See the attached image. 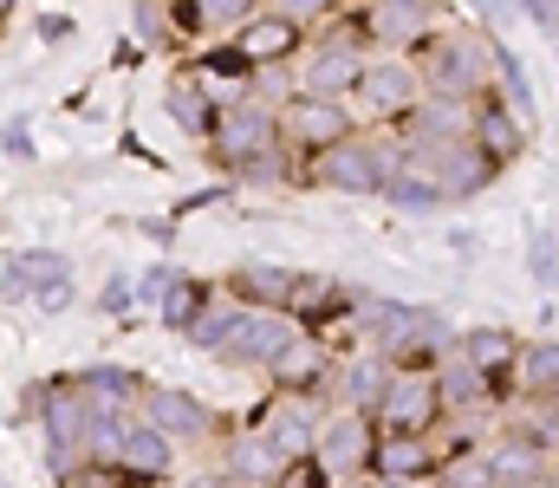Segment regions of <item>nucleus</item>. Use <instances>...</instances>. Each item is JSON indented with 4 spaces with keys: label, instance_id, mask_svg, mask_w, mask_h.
Segmentation results:
<instances>
[{
    "label": "nucleus",
    "instance_id": "f8f14e48",
    "mask_svg": "<svg viewBox=\"0 0 559 488\" xmlns=\"http://www.w3.org/2000/svg\"><path fill=\"white\" fill-rule=\"evenodd\" d=\"M397 378V358L378 352V345H352L338 358V378H332V404H352V410H378L384 391Z\"/></svg>",
    "mask_w": 559,
    "mask_h": 488
},
{
    "label": "nucleus",
    "instance_id": "cd10ccee",
    "mask_svg": "<svg viewBox=\"0 0 559 488\" xmlns=\"http://www.w3.org/2000/svg\"><path fill=\"white\" fill-rule=\"evenodd\" d=\"M384 202H391L397 215H442V209H449V195H442L423 169H397L391 189H384Z\"/></svg>",
    "mask_w": 559,
    "mask_h": 488
},
{
    "label": "nucleus",
    "instance_id": "20e7f679",
    "mask_svg": "<svg viewBox=\"0 0 559 488\" xmlns=\"http://www.w3.org/2000/svg\"><path fill=\"white\" fill-rule=\"evenodd\" d=\"M352 105H358V118H365V124H378V131L404 124V118L423 105L417 59H411V52H371V66H365V79H358Z\"/></svg>",
    "mask_w": 559,
    "mask_h": 488
},
{
    "label": "nucleus",
    "instance_id": "423d86ee",
    "mask_svg": "<svg viewBox=\"0 0 559 488\" xmlns=\"http://www.w3.org/2000/svg\"><path fill=\"white\" fill-rule=\"evenodd\" d=\"M378 443H384L378 410H352V404H338V410L319 424V450H312V456L332 469V483H358V476H371Z\"/></svg>",
    "mask_w": 559,
    "mask_h": 488
},
{
    "label": "nucleus",
    "instance_id": "e433bc0d",
    "mask_svg": "<svg viewBox=\"0 0 559 488\" xmlns=\"http://www.w3.org/2000/svg\"><path fill=\"white\" fill-rule=\"evenodd\" d=\"M0 300H33V274L20 267V254L0 261Z\"/></svg>",
    "mask_w": 559,
    "mask_h": 488
},
{
    "label": "nucleus",
    "instance_id": "a18cd8bd",
    "mask_svg": "<svg viewBox=\"0 0 559 488\" xmlns=\"http://www.w3.org/2000/svg\"><path fill=\"white\" fill-rule=\"evenodd\" d=\"M13 7H20V0H0V20H7V13H13Z\"/></svg>",
    "mask_w": 559,
    "mask_h": 488
},
{
    "label": "nucleus",
    "instance_id": "aec40b11",
    "mask_svg": "<svg viewBox=\"0 0 559 488\" xmlns=\"http://www.w3.org/2000/svg\"><path fill=\"white\" fill-rule=\"evenodd\" d=\"M189 72H202L209 85H235V92H248L254 79H261V59L235 39V33H222L215 46H195V59H189Z\"/></svg>",
    "mask_w": 559,
    "mask_h": 488
},
{
    "label": "nucleus",
    "instance_id": "de8ad7c7",
    "mask_svg": "<svg viewBox=\"0 0 559 488\" xmlns=\"http://www.w3.org/2000/svg\"><path fill=\"white\" fill-rule=\"evenodd\" d=\"M554 59H559V39H554Z\"/></svg>",
    "mask_w": 559,
    "mask_h": 488
},
{
    "label": "nucleus",
    "instance_id": "4be33fe9",
    "mask_svg": "<svg viewBox=\"0 0 559 488\" xmlns=\"http://www.w3.org/2000/svg\"><path fill=\"white\" fill-rule=\"evenodd\" d=\"M222 469H228L235 483H248V488H267V483L280 476V469H286V456L274 450V437H267V430L254 424V430H241V437L228 443V456H222Z\"/></svg>",
    "mask_w": 559,
    "mask_h": 488
},
{
    "label": "nucleus",
    "instance_id": "1a4fd4ad",
    "mask_svg": "<svg viewBox=\"0 0 559 488\" xmlns=\"http://www.w3.org/2000/svg\"><path fill=\"white\" fill-rule=\"evenodd\" d=\"M332 378H338V345L325 332H299L267 365V384L286 397H332Z\"/></svg>",
    "mask_w": 559,
    "mask_h": 488
},
{
    "label": "nucleus",
    "instance_id": "a19ab883",
    "mask_svg": "<svg viewBox=\"0 0 559 488\" xmlns=\"http://www.w3.org/2000/svg\"><path fill=\"white\" fill-rule=\"evenodd\" d=\"M169 281H176V267H150V274H143V281H138V300H143V307H156Z\"/></svg>",
    "mask_w": 559,
    "mask_h": 488
},
{
    "label": "nucleus",
    "instance_id": "9d476101",
    "mask_svg": "<svg viewBox=\"0 0 559 488\" xmlns=\"http://www.w3.org/2000/svg\"><path fill=\"white\" fill-rule=\"evenodd\" d=\"M378 424L384 430H411V437H436L442 424V397H436V371L429 365H397L384 404H378Z\"/></svg>",
    "mask_w": 559,
    "mask_h": 488
},
{
    "label": "nucleus",
    "instance_id": "c03bdc74",
    "mask_svg": "<svg viewBox=\"0 0 559 488\" xmlns=\"http://www.w3.org/2000/svg\"><path fill=\"white\" fill-rule=\"evenodd\" d=\"M358 488H411V483H391V476H378V469H371V476H358Z\"/></svg>",
    "mask_w": 559,
    "mask_h": 488
},
{
    "label": "nucleus",
    "instance_id": "c9c22d12",
    "mask_svg": "<svg viewBox=\"0 0 559 488\" xmlns=\"http://www.w3.org/2000/svg\"><path fill=\"white\" fill-rule=\"evenodd\" d=\"M131 300H138V281H131V274H111V281L98 287V313H105V320H111V313H124Z\"/></svg>",
    "mask_w": 559,
    "mask_h": 488
},
{
    "label": "nucleus",
    "instance_id": "6e6552de",
    "mask_svg": "<svg viewBox=\"0 0 559 488\" xmlns=\"http://www.w3.org/2000/svg\"><path fill=\"white\" fill-rule=\"evenodd\" d=\"M358 7H365V26H371L378 52H417L442 20H455L449 0H358Z\"/></svg>",
    "mask_w": 559,
    "mask_h": 488
},
{
    "label": "nucleus",
    "instance_id": "5701e85b",
    "mask_svg": "<svg viewBox=\"0 0 559 488\" xmlns=\"http://www.w3.org/2000/svg\"><path fill=\"white\" fill-rule=\"evenodd\" d=\"M521 332H508V325H468L462 332V358H475L481 371H495L508 391H514V358H521Z\"/></svg>",
    "mask_w": 559,
    "mask_h": 488
},
{
    "label": "nucleus",
    "instance_id": "79ce46f5",
    "mask_svg": "<svg viewBox=\"0 0 559 488\" xmlns=\"http://www.w3.org/2000/svg\"><path fill=\"white\" fill-rule=\"evenodd\" d=\"M39 39H46V46L72 39V20H66V13H46V20H39Z\"/></svg>",
    "mask_w": 559,
    "mask_h": 488
},
{
    "label": "nucleus",
    "instance_id": "58836bf2",
    "mask_svg": "<svg viewBox=\"0 0 559 488\" xmlns=\"http://www.w3.org/2000/svg\"><path fill=\"white\" fill-rule=\"evenodd\" d=\"M33 300H39V313H66V307H72V274H59V281H46V287H39Z\"/></svg>",
    "mask_w": 559,
    "mask_h": 488
},
{
    "label": "nucleus",
    "instance_id": "412c9836",
    "mask_svg": "<svg viewBox=\"0 0 559 488\" xmlns=\"http://www.w3.org/2000/svg\"><path fill=\"white\" fill-rule=\"evenodd\" d=\"M169 463H176L169 437H163L150 417H131V430H124V443H118V469H131L138 483H163V476H169Z\"/></svg>",
    "mask_w": 559,
    "mask_h": 488
},
{
    "label": "nucleus",
    "instance_id": "7ed1b4c3",
    "mask_svg": "<svg viewBox=\"0 0 559 488\" xmlns=\"http://www.w3.org/2000/svg\"><path fill=\"white\" fill-rule=\"evenodd\" d=\"M267 144H280V105L261 92H228L222 111H215V131H209V157L222 176H235L248 157H261Z\"/></svg>",
    "mask_w": 559,
    "mask_h": 488
},
{
    "label": "nucleus",
    "instance_id": "6ab92c4d",
    "mask_svg": "<svg viewBox=\"0 0 559 488\" xmlns=\"http://www.w3.org/2000/svg\"><path fill=\"white\" fill-rule=\"evenodd\" d=\"M163 105H169V118L189 131V138H202L209 144V131H215V111H222V98H215V85L202 79V72H176L169 85H163Z\"/></svg>",
    "mask_w": 559,
    "mask_h": 488
},
{
    "label": "nucleus",
    "instance_id": "39448f33",
    "mask_svg": "<svg viewBox=\"0 0 559 488\" xmlns=\"http://www.w3.org/2000/svg\"><path fill=\"white\" fill-rule=\"evenodd\" d=\"M358 124H365V118H358L352 98H319V92H286V98H280V138H286L293 157H312V151L338 144V138H352Z\"/></svg>",
    "mask_w": 559,
    "mask_h": 488
},
{
    "label": "nucleus",
    "instance_id": "ddd939ff",
    "mask_svg": "<svg viewBox=\"0 0 559 488\" xmlns=\"http://www.w3.org/2000/svg\"><path fill=\"white\" fill-rule=\"evenodd\" d=\"M138 404H143V417H150L169 443H202V437L222 430V417H215L202 397H189V391H143Z\"/></svg>",
    "mask_w": 559,
    "mask_h": 488
},
{
    "label": "nucleus",
    "instance_id": "a211bd4d",
    "mask_svg": "<svg viewBox=\"0 0 559 488\" xmlns=\"http://www.w3.org/2000/svg\"><path fill=\"white\" fill-rule=\"evenodd\" d=\"M235 39H241L261 66H286V59H299V52H306V39H312V33H306V26H293L286 13H274V7H261L248 26H235Z\"/></svg>",
    "mask_w": 559,
    "mask_h": 488
},
{
    "label": "nucleus",
    "instance_id": "c85d7f7f",
    "mask_svg": "<svg viewBox=\"0 0 559 488\" xmlns=\"http://www.w3.org/2000/svg\"><path fill=\"white\" fill-rule=\"evenodd\" d=\"M72 384H79V391H92V397H111V404L143 397V378H138V371H124V365H85Z\"/></svg>",
    "mask_w": 559,
    "mask_h": 488
},
{
    "label": "nucleus",
    "instance_id": "8fccbe9b",
    "mask_svg": "<svg viewBox=\"0 0 559 488\" xmlns=\"http://www.w3.org/2000/svg\"><path fill=\"white\" fill-rule=\"evenodd\" d=\"M0 488H7V483H0Z\"/></svg>",
    "mask_w": 559,
    "mask_h": 488
},
{
    "label": "nucleus",
    "instance_id": "2eb2a0df",
    "mask_svg": "<svg viewBox=\"0 0 559 488\" xmlns=\"http://www.w3.org/2000/svg\"><path fill=\"white\" fill-rule=\"evenodd\" d=\"M306 325H299V313H286V307H254L248 313V325H241V345L228 352V365H248V371H267L280 352L299 338Z\"/></svg>",
    "mask_w": 559,
    "mask_h": 488
},
{
    "label": "nucleus",
    "instance_id": "4468645a",
    "mask_svg": "<svg viewBox=\"0 0 559 488\" xmlns=\"http://www.w3.org/2000/svg\"><path fill=\"white\" fill-rule=\"evenodd\" d=\"M312 404H319V397H286V391H280V397H267V404L254 410V424L274 437V450L286 463L319 450V417H312Z\"/></svg>",
    "mask_w": 559,
    "mask_h": 488
},
{
    "label": "nucleus",
    "instance_id": "72a5a7b5",
    "mask_svg": "<svg viewBox=\"0 0 559 488\" xmlns=\"http://www.w3.org/2000/svg\"><path fill=\"white\" fill-rule=\"evenodd\" d=\"M527 267H534V281H547V287H554V281H559V235H547V228H534V235H527Z\"/></svg>",
    "mask_w": 559,
    "mask_h": 488
},
{
    "label": "nucleus",
    "instance_id": "ea45409f",
    "mask_svg": "<svg viewBox=\"0 0 559 488\" xmlns=\"http://www.w3.org/2000/svg\"><path fill=\"white\" fill-rule=\"evenodd\" d=\"M0 151H7V157H33V131H26V118H13V124H7V131H0Z\"/></svg>",
    "mask_w": 559,
    "mask_h": 488
},
{
    "label": "nucleus",
    "instance_id": "09e8293b",
    "mask_svg": "<svg viewBox=\"0 0 559 488\" xmlns=\"http://www.w3.org/2000/svg\"><path fill=\"white\" fill-rule=\"evenodd\" d=\"M163 7H169V0H163Z\"/></svg>",
    "mask_w": 559,
    "mask_h": 488
},
{
    "label": "nucleus",
    "instance_id": "2f4dec72",
    "mask_svg": "<svg viewBox=\"0 0 559 488\" xmlns=\"http://www.w3.org/2000/svg\"><path fill=\"white\" fill-rule=\"evenodd\" d=\"M267 488H338V483H332V469H325L319 456H293Z\"/></svg>",
    "mask_w": 559,
    "mask_h": 488
},
{
    "label": "nucleus",
    "instance_id": "f03ea898",
    "mask_svg": "<svg viewBox=\"0 0 559 488\" xmlns=\"http://www.w3.org/2000/svg\"><path fill=\"white\" fill-rule=\"evenodd\" d=\"M397 176V138L378 131V124H358L352 138L299 157V189H332V195H378L391 189Z\"/></svg>",
    "mask_w": 559,
    "mask_h": 488
},
{
    "label": "nucleus",
    "instance_id": "c756f323",
    "mask_svg": "<svg viewBox=\"0 0 559 488\" xmlns=\"http://www.w3.org/2000/svg\"><path fill=\"white\" fill-rule=\"evenodd\" d=\"M195 7H202L209 33L222 39V33H235V26H248V20H254V13H261L267 0H195Z\"/></svg>",
    "mask_w": 559,
    "mask_h": 488
},
{
    "label": "nucleus",
    "instance_id": "7c9ffc66",
    "mask_svg": "<svg viewBox=\"0 0 559 488\" xmlns=\"http://www.w3.org/2000/svg\"><path fill=\"white\" fill-rule=\"evenodd\" d=\"M138 39L143 46H182L176 26H169V7H163V0H138Z\"/></svg>",
    "mask_w": 559,
    "mask_h": 488
},
{
    "label": "nucleus",
    "instance_id": "bb28decb",
    "mask_svg": "<svg viewBox=\"0 0 559 488\" xmlns=\"http://www.w3.org/2000/svg\"><path fill=\"white\" fill-rule=\"evenodd\" d=\"M495 92H501V98H508V105H514V111H521V118H527L534 131H540V105H534V79H527V66H521V52H514V46H508L501 33H495Z\"/></svg>",
    "mask_w": 559,
    "mask_h": 488
},
{
    "label": "nucleus",
    "instance_id": "a878e982",
    "mask_svg": "<svg viewBox=\"0 0 559 488\" xmlns=\"http://www.w3.org/2000/svg\"><path fill=\"white\" fill-rule=\"evenodd\" d=\"M215 307V287L209 281H189V274H176L169 287H163V300H156V320L169 325V332H189V325L202 320Z\"/></svg>",
    "mask_w": 559,
    "mask_h": 488
},
{
    "label": "nucleus",
    "instance_id": "9b49d317",
    "mask_svg": "<svg viewBox=\"0 0 559 488\" xmlns=\"http://www.w3.org/2000/svg\"><path fill=\"white\" fill-rule=\"evenodd\" d=\"M468 138L481 144V157L508 176L514 163L534 151V138H540V131H534V124H527V118H521L501 92H481V98H475V131H468Z\"/></svg>",
    "mask_w": 559,
    "mask_h": 488
},
{
    "label": "nucleus",
    "instance_id": "f704fd0d",
    "mask_svg": "<svg viewBox=\"0 0 559 488\" xmlns=\"http://www.w3.org/2000/svg\"><path fill=\"white\" fill-rule=\"evenodd\" d=\"M20 267L33 274V294H39L46 281H59V274H72V267H66V254H52V248H26V254H20Z\"/></svg>",
    "mask_w": 559,
    "mask_h": 488
},
{
    "label": "nucleus",
    "instance_id": "37998d69",
    "mask_svg": "<svg viewBox=\"0 0 559 488\" xmlns=\"http://www.w3.org/2000/svg\"><path fill=\"white\" fill-rule=\"evenodd\" d=\"M189 488H248V483H235L228 469H209V476H195V483H189Z\"/></svg>",
    "mask_w": 559,
    "mask_h": 488
},
{
    "label": "nucleus",
    "instance_id": "49530a36",
    "mask_svg": "<svg viewBox=\"0 0 559 488\" xmlns=\"http://www.w3.org/2000/svg\"><path fill=\"white\" fill-rule=\"evenodd\" d=\"M547 404H554V417H559V391H554V397H547Z\"/></svg>",
    "mask_w": 559,
    "mask_h": 488
},
{
    "label": "nucleus",
    "instance_id": "dca6fc26",
    "mask_svg": "<svg viewBox=\"0 0 559 488\" xmlns=\"http://www.w3.org/2000/svg\"><path fill=\"white\" fill-rule=\"evenodd\" d=\"M371 469L391 476V483H411V488L436 483V469H442V443H436V437H411V430H384Z\"/></svg>",
    "mask_w": 559,
    "mask_h": 488
},
{
    "label": "nucleus",
    "instance_id": "f3484780",
    "mask_svg": "<svg viewBox=\"0 0 559 488\" xmlns=\"http://www.w3.org/2000/svg\"><path fill=\"white\" fill-rule=\"evenodd\" d=\"M293 287H299V267H274V261H241L222 281V294L241 307H293Z\"/></svg>",
    "mask_w": 559,
    "mask_h": 488
},
{
    "label": "nucleus",
    "instance_id": "4c0bfd02",
    "mask_svg": "<svg viewBox=\"0 0 559 488\" xmlns=\"http://www.w3.org/2000/svg\"><path fill=\"white\" fill-rule=\"evenodd\" d=\"M514 13H521L527 26H540V33L559 39V0H514Z\"/></svg>",
    "mask_w": 559,
    "mask_h": 488
},
{
    "label": "nucleus",
    "instance_id": "393cba45",
    "mask_svg": "<svg viewBox=\"0 0 559 488\" xmlns=\"http://www.w3.org/2000/svg\"><path fill=\"white\" fill-rule=\"evenodd\" d=\"M248 313H254V307H241V300H215L202 320L189 325V338H195L209 358H228V352L241 345V325H248Z\"/></svg>",
    "mask_w": 559,
    "mask_h": 488
},
{
    "label": "nucleus",
    "instance_id": "b1692460",
    "mask_svg": "<svg viewBox=\"0 0 559 488\" xmlns=\"http://www.w3.org/2000/svg\"><path fill=\"white\" fill-rule=\"evenodd\" d=\"M559 391V338H527L514 358V404L521 397H554Z\"/></svg>",
    "mask_w": 559,
    "mask_h": 488
},
{
    "label": "nucleus",
    "instance_id": "f257e3e1",
    "mask_svg": "<svg viewBox=\"0 0 559 488\" xmlns=\"http://www.w3.org/2000/svg\"><path fill=\"white\" fill-rule=\"evenodd\" d=\"M411 59L423 72V92H436V98H481V92H495V26L442 20Z\"/></svg>",
    "mask_w": 559,
    "mask_h": 488
},
{
    "label": "nucleus",
    "instance_id": "473e14b6",
    "mask_svg": "<svg viewBox=\"0 0 559 488\" xmlns=\"http://www.w3.org/2000/svg\"><path fill=\"white\" fill-rule=\"evenodd\" d=\"M267 7H274V13H286L293 26H306V33H319V26H325V20H332V13H338L345 0H267Z\"/></svg>",
    "mask_w": 559,
    "mask_h": 488
},
{
    "label": "nucleus",
    "instance_id": "0eeeda50",
    "mask_svg": "<svg viewBox=\"0 0 559 488\" xmlns=\"http://www.w3.org/2000/svg\"><path fill=\"white\" fill-rule=\"evenodd\" d=\"M371 66V46L365 39H345V33H312L306 52H299V92H319V98H352L358 79Z\"/></svg>",
    "mask_w": 559,
    "mask_h": 488
}]
</instances>
